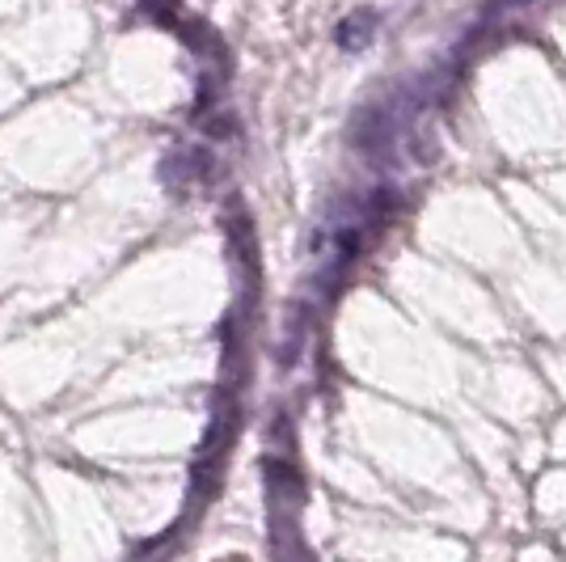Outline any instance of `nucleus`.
Wrapping results in <instances>:
<instances>
[{
	"label": "nucleus",
	"mask_w": 566,
	"mask_h": 562,
	"mask_svg": "<svg viewBox=\"0 0 566 562\" xmlns=\"http://www.w3.org/2000/svg\"><path fill=\"white\" fill-rule=\"evenodd\" d=\"M373 34H377V13H368V9H359L352 18H343L338 30H334V39H338V48L347 51H359L373 43Z\"/></svg>",
	"instance_id": "1"
}]
</instances>
